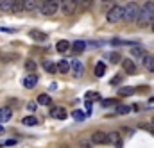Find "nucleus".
<instances>
[{
    "label": "nucleus",
    "instance_id": "obj_1",
    "mask_svg": "<svg viewBox=\"0 0 154 148\" xmlns=\"http://www.w3.org/2000/svg\"><path fill=\"white\" fill-rule=\"evenodd\" d=\"M136 22H138L140 27L152 25V22H154V2H145V4L140 7V16H138Z\"/></svg>",
    "mask_w": 154,
    "mask_h": 148
},
{
    "label": "nucleus",
    "instance_id": "obj_2",
    "mask_svg": "<svg viewBox=\"0 0 154 148\" xmlns=\"http://www.w3.org/2000/svg\"><path fill=\"white\" fill-rule=\"evenodd\" d=\"M39 13L45 16H52L57 13V9H61V0H41L39 4Z\"/></svg>",
    "mask_w": 154,
    "mask_h": 148
},
{
    "label": "nucleus",
    "instance_id": "obj_3",
    "mask_svg": "<svg viewBox=\"0 0 154 148\" xmlns=\"http://www.w3.org/2000/svg\"><path fill=\"white\" fill-rule=\"evenodd\" d=\"M140 16V5L136 2H129L124 7V20L125 22H136Z\"/></svg>",
    "mask_w": 154,
    "mask_h": 148
},
{
    "label": "nucleus",
    "instance_id": "obj_4",
    "mask_svg": "<svg viewBox=\"0 0 154 148\" xmlns=\"http://www.w3.org/2000/svg\"><path fill=\"white\" fill-rule=\"evenodd\" d=\"M106 20H108L109 23H116V22L124 20V7H122V5H113V7L108 11Z\"/></svg>",
    "mask_w": 154,
    "mask_h": 148
},
{
    "label": "nucleus",
    "instance_id": "obj_5",
    "mask_svg": "<svg viewBox=\"0 0 154 148\" xmlns=\"http://www.w3.org/2000/svg\"><path fill=\"white\" fill-rule=\"evenodd\" d=\"M79 9V0H61V11L65 16H72Z\"/></svg>",
    "mask_w": 154,
    "mask_h": 148
},
{
    "label": "nucleus",
    "instance_id": "obj_6",
    "mask_svg": "<svg viewBox=\"0 0 154 148\" xmlns=\"http://www.w3.org/2000/svg\"><path fill=\"white\" fill-rule=\"evenodd\" d=\"M91 143H95V145H106V143H109V141H108V134L102 132V130L93 132V136H91Z\"/></svg>",
    "mask_w": 154,
    "mask_h": 148
},
{
    "label": "nucleus",
    "instance_id": "obj_7",
    "mask_svg": "<svg viewBox=\"0 0 154 148\" xmlns=\"http://www.w3.org/2000/svg\"><path fill=\"white\" fill-rule=\"evenodd\" d=\"M82 70H84V66H82V63L79 61V59H74L72 63H70V72H72V75L74 77H81L82 75Z\"/></svg>",
    "mask_w": 154,
    "mask_h": 148
},
{
    "label": "nucleus",
    "instance_id": "obj_8",
    "mask_svg": "<svg viewBox=\"0 0 154 148\" xmlns=\"http://www.w3.org/2000/svg\"><path fill=\"white\" fill-rule=\"evenodd\" d=\"M13 118V109L11 107H2L0 109V123H7Z\"/></svg>",
    "mask_w": 154,
    "mask_h": 148
},
{
    "label": "nucleus",
    "instance_id": "obj_9",
    "mask_svg": "<svg viewBox=\"0 0 154 148\" xmlns=\"http://www.w3.org/2000/svg\"><path fill=\"white\" fill-rule=\"evenodd\" d=\"M122 66H124L125 73H129V75H134V73H136V64H134L131 59H124V61H122Z\"/></svg>",
    "mask_w": 154,
    "mask_h": 148
},
{
    "label": "nucleus",
    "instance_id": "obj_10",
    "mask_svg": "<svg viewBox=\"0 0 154 148\" xmlns=\"http://www.w3.org/2000/svg\"><path fill=\"white\" fill-rule=\"evenodd\" d=\"M36 84H38V77H36V75H34V73L27 75V77L23 78V86H25L27 89H32V87H34Z\"/></svg>",
    "mask_w": 154,
    "mask_h": 148
},
{
    "label": "nucleus",
    "instance_id": "obj_11",
    "mask_svg": "<svg viewBox=\"0 0 154 148\" xmlns=\"http://www.w3.org/2000/svg\"><path fill=\"white\" fill-rule=\"evenodd\" d=\"M56 48H57L59 54H68V52H70V43H68L66 39H61V41H57Z\"/></svg>",
    "mask_w": 154,
    "mask_h": 148
},
{
    "label": "nucleus",
    "instance_id": "obj_12",
    "mask_svg": "<svg viewBox=\"0 0 154 148\" xmlns=\"http://www.w3.org/2000/svg\"><path fill=\"white\" fill-rule=\"evenodd\" d=\"M108 141L113 143L116 148L122 147V139H120V134H118V132H109V134H108Z\"/></svg>",
    "mask_w": 154,
    "mask_h": 148
},
{
    "label": "nucleus",
    "instance_id": "obj_13",
    "mask_svg": "<svg viewBox=\"0 0 154 148\" xmlns=\"http://www.w3.org/2000/svg\"><path fill=\"white\" fill-rule=\"evenodd\" d=\"M143 66L147 72L154 73V55H143Z\"/></svg>",
    "mask_w": 154,
    "mask_h": 148
},
{
    "label": "nucleus",
    "instance_id": "obj_14",
    "mask_svg": "<svg viewBox=\"0 0 154 148\" xmlns=\"http://www.w3.org/2000/svg\"><path fill=\"white\" fill-rule=\"evenodd\" d=\"M25 11V0H13V13L20 14Z\"/></svg>",
    "mask_w": 154,
    "mask_h": 148
},
{
    "label": "nucleus",
    "instance_id": "obj_15",
    "mask_svg": "<svg viewBox=\"0 0 154 148\" xmlns=\"http://www.w3.org/2000/svg\"><path fill=\"white\" fill-rule=\"evenodd\" d=\"M52 116L57 118V120H65L68 114H66V109H65V107H54V109H52Z\"/></svg>",
    "mask_w": 154,
    "mask_h": 148
},
{
    "label": "nucleus",
    "instance_id": "obj_16",
    "mask_svg": "<svg viewBox=\"0 0 154 148\" xmlns=\"http://www.w3.org/2000/svg\"><path fill=\"white\" fill-rule=\"evenodd\" d=\"M29 36L32 37L34 41H45V39H47V34H45V32H41V31H36V29H34V31H31V32H29Z\"/></svg>",
    "mask_w": 154,
    "mask_h": 148
},
{
    "label": "nucleus",
    "instance_id": "obj_17",
    "mask_svg": "<svg viewBox=\"0 0 154 148\" xmlns=\"http://www.w3.org/2000/svg\"><path fill=\"white\" fill-rule=\"evenodd\" d=\"M43 70H45L47 73H56V72H57V64H54L52 61H45V63H43Z\"/></svg>",
    "mask_w": 154,
    "mask_h": 148
},
{
    "label": "nucleus",
    "instance_id": "obj_18",
    "mask_svg": "<svg viewBox=\"0 0 154 148\" xmlns=\"http://www.w3.org/2000/svg\"><path fill=\"white\" fill-rule=\"evenodd\" d=\"M84 48H86V43H84V41H74V45H72L74 54H82Z\"/></svg>",
    "mask_w": 154,
    "mask_h": 148
},
{
    "label": "nucleus",
    "instance_id": "obj_19",
    "mask_svg": "<svg viewBox=\"0 0 154 148\" xmlns=\"http://www.w3.org/2000/svg\"><path fill=\"white\" fill-rule=\"evenodd\" d=\"M57 72H61V73H68V72H70V63L65 61V59L59 61V63H57Z\"/></svg>",
    "mask_w": 154,
    "mask_h": 148
},
{
    "label": "nucleus",
    "instance_id": "obj_20",
    "mask_svg": "<svg viewBox=\"0 0 154 148\" xmlns=\"http://www.w3.org/2000/svg\"><path fill=\"white\" fill-rule=\"evenodd\" d=\"M0 11L4 13L13 11V0H0Z\"/></svg>",
    "mask_w": 154,
    "mask_h": 148
},
{
    "label": "nucleus",
    "instance_id": "obj_21",
    "mask_svg": "<svg viewBox=\"0 0 154 148\" xmlns=\"http://www.w3.org/2000/svg\"><path fill=\"white\" fill-rule=\"evenodd\" d=\"M93 73H95V77H102V75L106 73V64H104V63H97Z\"/></svg>",
    "mask_w": 154,
    "mask_h": 148
},
{
    "label": "nucleus",
    "instance_id": "obj_22",
    "mask_svg": "<svg viewBox=\"0 0 154 148\" xmlns=\"http://www.w3.org/2000/svg\"><path fill=\"white\" fill-rule=\"evenodd\" d=\"M23 125L34 127V125H38V118H34V116H25V118H23Z\"/></svg>",
    "mask_w": 154,
    "mask_h": 148
},
{
    "label": "nucleus",
    "instance_id": "obj_23",
    "mask_svg": "<svg viewBox=\"0 0 154 148\" xmlns=\"http://www.w3.org/2000/svg\"><path fill=\"white\" fill-rule=\"evenodd\" d=\"M50 96L48 95H38V104L39 105H50Z\"/></svg>",
    "mask_w": 154,
    "mask_h": 148
},
{
    "label": "nucleus",
    "instance_id": "obj_24",
    "mask_svg": "<svg viewBox=\"0 0 154 148\" xmlns=\"http://www.w3.org/2000/svg\"><path fill=\"white\" fill-rule=\"evenodd\" d=\"M134 93V87H120L118 89V95L120 96H129V95H133Z\"/></svg>",
    "mask_w": 154,
    "mask_h": 148
},
{
    "label": "nucleus",
    "instance_id": "obj_25",
    "mask_svg": "<svg viewBox=\"0 0 154 148\" xmlns=\"http://www.w3.org/2000/svg\"><path fill=\"white\" fill-rule=\"evenodd\" d=\"M143 52H145V50H143L142 46H133V48H131V54H133L134 57H142Z\"/></svg>",
    "mask_w": 154,
    "mask_h": 148
},
{
    "label": "nucleus",
    "instance_id": "obj_26",
    "mask_svg": "<svg viewBox=\"0 0 154 148\" xmlns=\"http://www.w3.org/2000/svg\"><path fill=\"white\" fill-rule=\"evenodd\" d=\"M36 68H38V66H36V63H34L32 59H27V61H25V70H27V72H34Z\"/></svg>",
    "mask_w": 154,
    "mask_h": 148
},
{
    "label": "nucleus",
    "instance_id": "obj_27",
    "mask_svg": "<svg viewBox=\"0 0 154 148\" xmlns=\"http://www.w3.org/2000/svg\"><path fill=\"white\" fill-rule=\"evenodd\" d=\"M93 5V0H79V9H90Z\"/></svg>",
    "mask_w": 154,
    "mask_h": 148
},
{
    "label": "nucleus",
    "instance_id": "obj_28",
    "mask_svg": "<svg viewBox=\"0 0 154 148\" xmlns=\"http://www.w3.org/2000/svg\"><path fill=\"white\" fill-rule=\"evenodd\" d=\"M100 96H99V93H95V91H88L86 93V100L88 102H93V100H99Z\"/></svg>",
    "mask_w": 154,
    "mask_h": 148
},
{
    "label": "nucleus",
    "instance_id": "obj_29",
    "mask_svg": "<svg viewBox=\"0 0 154 148\" xmlns=\"http://www.w3.org/2000/svg\"><path fill=\"white\" fill-rule=\"evenodd\" d=\"M34 9H36V2H34V0H25V11L31 13V11H34Z\"/></svg>",
    "mask_w": 154,
    "mask_h": 148
},
{
    "label": "nucleus",
    "instance_id": "obj_30",
    "mask_svg": "<svg viewBox=\"0 0 154 148\" xmlns=\"http://www.w3.org/2000/svg\"><path fill=\"white\" fill-rule=\"evenodd\" d=\"M14 59H18V55H16V54H9V55L0 54V61H2V63H5V61H14Z\"/></svg>",
    "mask_w": 154,
    "mask_h": 148
},
{
    "label": "nucleus",
    "instance_id": "obj_31",
    "mask_svg": "<svg viewBox=\"0 0 154 148\" xmlns=\"http://www.w3.org/2000/svg\"><path fill=\"white\" fill-rule=\"evenodd\" d=\"M131 109H133V107H129V105H118V107H116V112H118V114H127Z\"/></svg>",
    "mask_w": 154,
    "mask_h": 148
},
{
    "label": "nucleus",
    "instance_id": "obj_32",
    "mask_svg": "<svg viewBox=\"0 0 154 148\" xmlns=\"http://www.w3.org/2000/svg\"><path fill=\"white\" fill-rule=\"evenodd\" d=\"M118 102L116 100H113V98H109V100H102V105L104 107H113V105H116Z\"/></svg>",
    "mask_w": 154,
    "mask_h": 148
},
{
    "label": "nucleus",
    "instance_id": "obj_33",
    "mask_svg": "<svg viewBox=\"0 0 154 148\" xmlns=\"http://www.w3.org/2000/svg\"><path fill=\"white\" fill-rule=\"evenodd\" d=\"M120 82H122V75H115V77L111 78V82H109V84H111V86H118Z\"/></svg>",
    "mask_w": 154,
    "mask_h": 148
},
{
    "label": "nucleus",
    "instance_id": "obj_34",
    "mask_svg": "<svg viewBox=\"0 0 154 148\" xmlns=\"http://www.w3.org/2000/svg\"><path fill=\"white\" fill-rule=\"evenodd\" d=\"M72 116H74L75 120H79V121H81V120H84V114H82L81 111H74V114H72Z\"/></svg>",
    "mask_w": 154,
    "mask_h": 148
},
{
    "label": "nucleus",
    "instance_id": "obj_35",
    "mask_svg": "<svg viewBox=\"0 0 154 148\" xmlns=\"http://www.w3.org/2000/svg\"><path fill=\"white\" fill-rule=\"evenodd\" d=\"M109 59H111V63H118V61H120V55H118V54H111V57H109Z\"/></svg>",
    "mask_w": 154,
    "mask_h": 148
},
{
    "label": "nucleus",
    "instance_id": "obj_36",
    "mask_svg": "<svg viewBox=\"0 0 154 148\" xmlns=\"http://www.w3.org/2000/svg\"><path fill=\"white\" fill-rule=\"evenodd\" d=\"M27 109H29L31 112L36 111V104H34V102H29V104H27Z\"/></svg>",
    "mask_w": 154,
    "mask_h": 148
},
{
    "label": "nucleus",
    "instance_id": "obj_37",
    "mask_svg": "<svg viewBox=\"0 0 154 148\" xmlns=\"http://www.w3.org/2000/svg\"><path fill=\"white\" fill-rule=\"evenodd\" d=\"M4 132H5V129H4V127H2V125H0V136H2V134H4Z\"/></svg>",
    "mask_w": 154,
    "mask_h": 148
},
{
    "label": "nucleus",
    "instance_id": "obj_38",
    "mask_svg": "<svg viewBox=\"0 0 154 148\" xmlns=\"http://www.w3.org/2000/svg\"><path fill=\"white\" fill-rule=\"evenodd\" d=\"M151 123H152V125H154V116H152V120H151Z\"/></svg>",
    "mask_w": 154,
    "mask_h": 148
},
{
    "label": "nucleus",
    "instance_id": "obj_39",
    "mask_svg": "<svg viewBox=\"0 0 154 148\" xmlns=\"http://www.w3.org/2000/svg\"><path fill=\"white\" fill-rule=\"evenodd\" d=\"M152 31H154V22H152Z\"/></svg>",
    "mask_w": 154,
    "mask_h": 148
}]
</instances>
